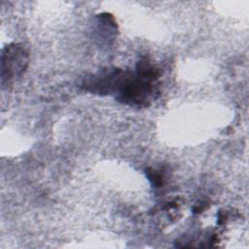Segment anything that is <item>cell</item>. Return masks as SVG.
Instances as JSON below:
<instances>
[{
	"mask_svg": "<svg viewBox=\"0 0 249 249\" xmlns=\"http://www.w3.org/2000/svg\"><path fill=\"white\" fill-rule=\"evenodd\" d=\"M160 71L148 59L137 62L135 72L124 71L116 98L131 106L146 107L155 98Z\"/></svg>",
	"mask_w": 249,
	"mask_h": 249,
	"instance_id": "1",
	"label": "cell"
},
{
	"mask_svg": "<svg viewBox=\"0 0 249 249\" xmlns=\"http://www.w3.org/2000/svg\"><path fill=\"white\" fill-rule=\"evenodd\" d=\"M147 176H148L149 180L151 181V183H152L155 187H160V186H161L162 183H163L162 174L160 173L158 170L149 168V169L147 170Z\"/></svg>",
	"mask_w": 249,
	"mask_h": 249,
	"instance_id": "3",
	"label": "cell"
},
{
	"mask_svg": "<svg viewBox=\"0 0 249 249\" xmlns=\"http://www.w3.org/2000/svg\"><path fill=\"white\" fill-rule=\"evenodd\" d=\"M28 53L20 44H11L2 53L1 77L2 84L8 83L21 76L28 64Z\"/></svg>",
	"mask_w": 249,
	"mask_h": 249,
	"instance_id": "2",
	"label": "cell"
}]
</instances>
